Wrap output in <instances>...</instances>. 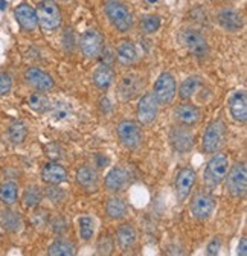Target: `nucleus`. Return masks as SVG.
Masks as SVG:
<instances>
[{"mask_svg":"<svg viewBox=\"0 0 247 256\" xmlns=\"http://www.w3.org/2000/svg\"><path fill=\"white\" fill-rule=\"evenodd\" d=\"M106 14L108 17L110 23L113 24V28L118 29L119 32H127L132 29L133 16H132L130 10L122 2H118V0H108L106 4Z\"/></svg>","mask_w":247,"mask_h":256,"instance_id":"1","label":"nucleus"},{"mask_svg":"<svg viewBox=\"0 0 247 256\" xmlns=\"http://www.w3.org/2000/svg\"><path fill=\"white\" fill-rule=\"evenodd\" d=\"M226 139V125L222 120H214L208 125L206 132L203 134L202 140V148L208 154H215L218 152L220 148L223 146Z\"/></svg>","mask_w":247,"mask_h":256,"instance_id":"2","label":"nucleus"},{"mask_svg":"<svg viewBox=\"0 0 247 256\" xmlns=\"http://www.w3.org/2000/svg\"><path fill=\"white\" fill-rule=\"evenodd\" d=\"M36 12H37L38 24L42 26L43 30L50 32V30H55L60 28L61 11L54 0H42L37 6V10H36Z\"/></svg>","mask_w":247,"mask_h":256,"instance_id":"3","label":"nucleus"},{"mask_svg":"<svg viewBox=\"0 0 247 256\" xmlns=\"http://www.w3.org/2000/svg\"><path fill=\"white\" fill-rule=\"evenodd\" d=\"M229 171V160L224 154H215L206 166L204 171V182L209 188L218 186L224 178Z\"/></svg>","mask_w":247,"mask_h":256,"instance_id":"4","label":"nucleus"},{"mask_svg":"<svg viewBox=\"0 0 247 256\" xmlns=\"http://www.w3.org/2000/svg\"><path fill=\"white\" fill-rule=\"evenodd\" d=\"M116 133L120 144L127 150H138L142 145L140 126L134 120H122L116 126Z\"/></svg>","mask_w":247,"mask_h":256,"instance_id":"5","label":"nucleus"},{"mask_svg":"<svg viewBox=\"0 0 247 256\" xmlns=\"http://www.w3.org/2000/svg\"><path fill=\"white\" fill-rule=\"evenodd\" d=\"M226 184L228 190L230 192L232 197H242L247 190V168L244 164H236L232 166L230 171L226 174Z\"/></svg>","mask_w":247,"mask_h":256,"instance_id":"6","label":"nucleus"},{"mask_svg":"<svg viewBox=\"0 0 247 256\" xmlns=\"http://www.w3.org/2000/svg\"><path fill=\"white\" fill-rule=\"evenodd\" d=\"M176 92H177V84H176V80L171 74H166V72L162 74L158 78V81L154 82L152 94H154V98H156L159 106L170 104L174 100Z\"/></svg>","mask_w":247,"mask_h":256,"instance_id":"7","label":"nucleus"},{"mask_svg":"<svg viewBox=\"0 0 247 256\" xmlns=\"http://www.w3.org/2000/svg\"><path fill=\"white\" fill-rule=\"evenodd\" d=\"M182 42H183L184 46H186V49L194 56H197V58H203L209 52L208 40L204 38V36L202 34V32H198L196 29H186V30H183Z\"/></svg>","mask_w":247,"mask_h":256,"instance_id":"8","label":"nucleus"},{"mask_svg":"<svg viewBox=\"0 0 247 256\" xmlns=\"http://www.w3.org/2000/svg\"><path fill=\"white\" fill-rule=\"evenodd\" d=\"M136 113H138L139 122L144 125H150L156 120V118L159 114V104L152 93H145L139 100Z\"/></svg>","mask_w":247,"mask_h":256,"instance_id":"9","label":"nucleus"},{"mask_svg":"<svg viewBox=\"0 0 247 256\" xmlns=\"http://www.w3.org/2000/svg\"><path fill=\"white\" fill-rule=\"evenodd\" d=\"M170 140L172 148L177 152H190L194 146V134L191 133L190 126H184V125H178L174 126L171 133H170Z\"/></svg>","mask_w":247,"mask_h":256,"instance_id":"10","label":"nucleus"},{"mask_svg":"<svg viewBox=\"0 0 247 256\" xmlns=\"http://www.w3.org/2000/svg\"><path fill=\"white\" fill-rule=\"evenodd\" d=\"M102 36L96 29H87L81 37V50L87 58H98L102 54Z\"/></svg>","mask_w":247,"mask_h":256,"instance_id":"11","label":"nucleus"},{"mask_svg":"<svg viewBox=\"0 0 247 256\" xmlns=\"http://www.w3.org/2000/svg\"><path fill=\"white\" fill-rule=\"evenodd\" d=\"M196 171L192 168H183L178 171L177 178H176V192L178 202L186 200L188 196L191 194V189L196 184Z\"/></svg>","mask_w":247,"mask_h":256,"instance_id":"12","label":"nucleus"},{"mask_svg":"<svg viewBox=\"0 0 247 256\" xmlns=\"http://www.w3.org/2000/svg\"><path fill=\"white\" fill-rule=\"evenodd\" d=\"M214 208H215L214 198L209 194H204V192H198L191 202V212L200 221L208 220L212 215Z\"/></svg>","mask_w":247,"mask_h":256,"instance_id":"13","label":"nucleus"},{"mask_svg":"<svg viewBox=\"0 0 247 256\" xmlns=\"http://www.w3.org/2000/svg\"><path fill=\"white\" fill-rule=\"evenodd\" d=\"M14 17L23 30H36L38 26L37 12L32 6H29L28 4H20L14 10Z\"/></svg>","mask_w":247,"mask_h":256,"instance_id":"14","label":"nucleus"},{"mask_svg":"<svg viewBox=\"0 0 247 256\" xmlns=\"http://www.w3.org/2000/svg\"><path fill=\"white\" fill-rule=\"evenodd\" d=\"M26 82L29 86H32L34 88L40 90V92H46L50 90L54 87V80L49 74H46L44 70H40L37 68H29L24 74Z\"/></svg>","mask_w":247,"mask_h":256,"instance_id":"15","label":"nucleus"},{"mask_svg":"<svg viewBox=\"0 0 247 256\" xmlns=\"http://www.w3.org/2000/svg\"><path fill=\"white\" fill-rule=\"evenodd\" d=\"M229 110H230V116L236 122L244 124L247 120V94H246V92L240 90L230 96Z\"/></svg>","mask_w":247,"mask_h":256,"instance_id":"16","label":"nucleus"},{"mask_svg":"<svg viewBox=\"0 0 247 256\" xmlns=\"http://www.w3.org/2000/svg\"><path fill=\"white\" fill-rule=\"evenodd\" d=\"M174 118L180 125L192 126L200 120V110L192 104H180L174 110Z\"/></svg>","mask_w":247,"mask_h":256,"instance_id":"17","label":"nucleus"},{"mask_svg":"<svg viewBox=\"0 0 247 256\" xmlns=\"http://www.w3.org/2000/svg\"><path fill=\"white\" fill-rule=\"evenodd\" d=\"M42 180L49 184H61L68 180V171L56 162L46 164L42 170Z\"/></svg>","mask_w":247,"mask_h":256,"instance_id":"18","label":"nucleus"},{"mask_svg":"<svg viewBox=\"0 0 247 256\" xmlns=\"http://www.w3.org/2000/svg\"><path fill=\"white\" fill-rule=\"evenodd\" d=\"M76 182H78V184L81 188H84L88 192L98 190V186H100L98 172L94 168H90V166H82V168L78 170V172H76Z\"/></svg>","mask_w":247,"mask_h":256,"instance_id":"19","label":"nucleus"},{"mask_svg":"<svg viewBox=\"0 0 247 256\" xmlns=\"http://www.w3.org/2000/svg\"><path fill=\"white\" fill-rule=\"evenodd\" d=\"M128 183V174L124 168H113L110 170V172L107 174L106 177V188L110 190V192H119L122 190L124 188L127 186Z\"/></svg>","mask_w":247,"mask_h":256,"instance_id":"20","label":"nucleus"},{"mask_svg":"<svg viewBox=\"0 0 247 256\" xmlns=\"http://www.w3.org/2000/svg\"><path fill=\"white\" fill-rule=\"evenodd\" d=\"M144 87V81L139 78V76H134V75H130V76H126L122 80L120 86H119V93L124 100H133L136 96L140 93V88Z\"/></svg>","mask_w":247,"mask_h":256,"instance_id":"21","label":"nucleus"},{"mask_svg":"<svg viewBox=\"0 0 247 256\" xmlns=\"http://www.w3.org/2000/svg\"><path fill=\"white\" fill-rule=\"evenodd\" d=\"M218 23L224 29L230 32H236L242 28V17L234 10H222L218 12Z\"/></svg>","mask_w":247,"mask_h":256,"instance_id":"22","label":"nucleus"},{"mask_svg":"<svg viewBox=\"0 0 247 256\" xmlns=\"http://www.w3.org/2000/svg\"><path fill=\"white\" fill-rule=\"evenodd\" d=\"M0 226L8 232H18L23 226V221L17 212L11 209H4L0 210Z\"/></svg>","mask_w":247,"mask_h":256,"instance_id":"23","label":"nucleus"},{"mask_svg":"<svg viewBox=\"0 0 247 256\" xmlns=\"http://www.w3.org/2000/svg\"><path fill=\"white\" fill-rule=\"evenodd\" d=\"M116 240L122 248L127 250V248L133 247L136 244V240H138L136 229L132 226V224H122L116 232Z\"/></svg>","mask_w":247,"mask_h":256,"instance_id":"24","label":"nucleus"},{"mask_svg":"<svg viewBox=\"0 0 247 256\" xmlns=\"http://www.w3.org/2000/svg\"><path fill=\"white\" fill-rule=\"evenodd\" d=\"M118 60H119V62L126 64V66H128V64H133L138 60L136 46L132 42H122L118 46Z\"/></svg>","mask_w":247,"mask_h":256,"instance_id":"25","label":"nucleus"},{"mask_svg":"<svg viewBox=\"0 0 247 256\" xmlns=\"http://www.w3.org/2000/svg\"><path fill=\"white\" fill-rule=\"evenodd\" d=\"M106 212L112 220H120L127 214V204L119 197H112L106 204Z\"/></svg>","mask_w":247,"mask_h":256,"instance_id":"26","label":"nucleus"},{"mask_svg":"<svg viewBox=\"0 0 247 256\" xmlns=\"http://www.w3.org/2000/svg\"><path fill=\"white\" fill-rule=\"evenodd\" d=\"M200 84H202V78L200 76H190V78H186L180 84L178 96L183 101L191 100L192 96H194V93L197 92V88L200 87Z\"/></svg>","mask_w":247,"mask_h":256,"instance_id":"27","label":"nucleus"},{"mask_svg":"<svg viewBox=\"0 0 247 256\" xmlns=\"http://www.w3.org/2000/svg\"><path fill=\"white\" fill-rule=\"evenodd\" d=\"M113 78H114L113 70L108 66H100L94 74V82L101 90L108 88L112 86V82H113Z\"/></svg>","mask_w":247,"mask_h":256,"instance_id":"28","label":"nucleus"},{"mask_svg":"<svg viewBox=\"0 0 247 256\" xmlns=\"http://www.w3.org/2000/svg\"><path fill=\"white\" fill-rule=\"evenodd\" d=\"M18 198V186L14 182H6L0 186V202L6 206H11Z\"/></svg>","mask_w":247,"mask_h":256,"instance_id":"29","label":"nucleus"},{"mask_svg":"<svg viewBox=\"0 0 247 256\" xmlns=\"http://www.w3.org/2000/svg\"><path fill=\"white\" fill-rule=\"evenodd\" d=\"M28 102H29V107L37 113H46L50 110V101H49L48 96L42 92H36V93L30 94Z\"/></svg>","mask_w":247,"mask_h":256,"instance_id":"30","label":"nucleus"},{"mask_svg":"<svg viewBox=\"0 0 247 256\" xmlns=\"http://www.w3.org/2000/svg\"><path fill=\"white\" fill-rule=\"evenodd\" d=\"M48 253L50 256H72L75 254V246L68 240H58L50 244Z\"/></svg>","mask_w":247,"mask_h":256,"instance_id":"31","label":"nucleus"},{"mask_svg":"<svg viewBox=\"0 0 247 256\" xmlns=\"http://www.w3.org/2000/svg\"><path fill=\"white\" fill-rule=\"evenodd\" d=\"M26 136H28V128H26V125L23 122L16 120V122H12L10 125V128H8V138H10V140L14 145L23 144Z\"/></svg>","mask_w":247,"mask_h":256,"instance_id":"32","label":"nucleus"},{"mask_svg":"<svg viewBox=\"0 0 247 256\" xmlns=\"http://www.w3.org/2000/svg\"><path fill=\"white\" fill-rule=\"evenodd\" d=\"M42 198H43V192L36 186H29L26 190H24V196H23V203L26 208H37L40 203H42Z\"/></svg>","mask_w":247,"mask_h":256,"instance_id":"33","label":"nucleus"},{"mask_svg":"<svg viewBox=\"0 0 247 256\" xmlns=\"http://www.w3.org/2000/svg\"><path fill=\"white\" fill-rule=\"evenodd\" d=\"M78 228H80V236L84 241H90L95 234V220L92 216H81L78 220Z\"/></svg>","mask_w":247,"mask_h":256,"instance_id":"34","label":"nucleus"},{"mask_svg":"<svg viewBox=\"0 0 247 256\" xmlns=\"http://www.w3.org/2000/svg\"><path fill=\"white\" fill-rule=\"evenodd\" d=\"M50 110H52V118L56 120L68 119L72 114L70 106L68 102H63V101H56V102L50 104Z\"/></svg>","mask_w":247,"mask_h":256,"instance_id":"35","label":"nucleus"},{"mask_svg":"<svg viewBox=\"0 0 247 256\" xmlns=\"http://www.w3.org/2000/svg\"><path fill=\"white\" fill-rule=\"evenodd\" d=\"M142 26H144L145 32H150V34H152V32H156L160 28V18L156 17V16H148V17L144 18Z\"/></svg>","mask_w":247,"mask_h":256,"instance_id":"36","label":"nucleus"},{"mask_svg":"<svg viewBox=\"0 0 247 256\" xmlns=\"http://www.w3.org/2000/svg\"><path fill=\"white\" fill-rule=\"evenodd\" d=\"M46 197H48L50 202H54V203H60V202H63V200H64L66 194L63 192V189L56 188V184H52V186L48 188V190H46Z\"/></svg>","mask_w":247,"mask_h":256,"instance_id":"37","label":"nucleus"},{"mask_svg":"<svg viewBox=\"0 0 247 256\" xmlns=\"http://www.w3.org/2000/svg\"><path fill=\"white\" fill-rule=\"evenodd\" d=\"M96 250H98V254H110L113 250V240L108 235L101 236V240L98 241Z\"/></svg>","mask_w":247,"mask_h":256,"instance_id":"38","label":"nucleus"},{"mask_svg":"<svg viewBox=\"0 0 247 256\" xmlns=\"http://www.w3.org/2000/svg\"><path fill=\"white\" fill-rule=\"evenodd\" d=\"M12 87V80L6 74H0V96H4L11 92Z\"/></svg>","mask_w":247,"mask_h":256,"instance_id":"39","label":"nucleus"},{"mask_svg":"<svg viewBox=\"0 0 247 256\" xmlns=\"http://www.w3.org/2000/svg\"><path fill=\"white\" fill-rule=\"evenodd\" d=\"M52 230L55 234H63L68 230V226H66V221L63 218H56L54 222H52Z\"/></svg>","mask_w":247,"mask_h":256,"instance_id":"40","label":"nucleus"},{"mask_svg":"<svg viewBox=\"0 0 247 256\" xmlns=\"http://www.w3.org/2000/svg\"><path fill=\"white\" fill-rule=\"evenodd\" d=\"M222 247V241L220 238H214L209 244H208V254H217L218 250Z\"/></svg>","mask_w":247,"mask_h":256,"instance_id":"41","label":"nucleus"},{"mask_svg":"<svg viewBox=\"0 0 247 256\" xmlns=\"http://www.w3.org/2000/svg\"><path fill=\"white\" fill-rule=\"evenodd\" d=\"M48 212H44V210H42V212H37L36 215H34V222H36V226H44L46 224V218H48V215H46Z\"/></svg>","mask_w":247,"mask_h":256,"instance_id":"42","label":"nucleus"},{"mask_svg":"<svg viewBox=\"0 0 247 256\" xmlns=\"http://www.w3.org/2000/svg\"><path fill=\"white\" fill-rule=\"evenodd\" d=\"M238 254L240 256H246L247 254V240L241 238L240 244H238Z\"/></svg>","mask_w":247,"mask_h":256,"instance_id":"43","label":"nucleus"},{"mask_svg":"<svg viewBox=\"0 0 247 256\" xmlns=\"http://www.w3.org/2000/svg\"><path fill=\"white\" fill-rule=\"evenodd\" d=\"M0 10H6V0H0Z\"/></svg>","mask_w":247,"mask_h":256,"instance_id":"44","label":"nucleus"},{"mask_svg":"<svg viewBox=\"0 0 247 256\" xmlns=\"http://www.w3.org/2000/svg\"><path fill=\"white\" fill-rule=\"evenodd\" d=\"M148 2H151V4H152V2H158V0H148Z\"/></svg>","mask_w":247,"mask_h":256,"instance_id":"45","label":"nucleus"},{"mask_svg":"<svg viewBox=\"0 0 247 256\" xmlns=\"http://www.w3.org/2000/svg\"><path fill=\"white\" fill-rule=\"evenodd\" d=\"M64 2H68V0H64Z\"/></svg>","mask_w":247,"mask_h":256,"instance_id":"46","label":"nucleus"}]
</instances>
